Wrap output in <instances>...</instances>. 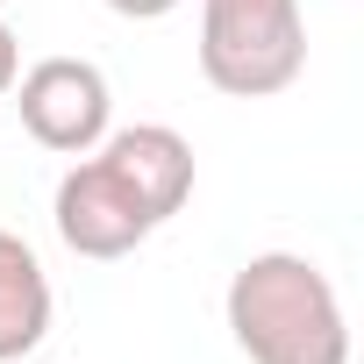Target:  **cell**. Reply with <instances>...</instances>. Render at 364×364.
Wrapping results in <instances>:
<instances>
[{
    "label": "cell",
    "mask_w": 364,
    "mask_h": 364,
    "mask_svg": "<svg viewBox=\"0 0 364 364\" xmlns=\"http://www.w3.org/2000/svg\"><path fill=\"white\" fill-rule=\"evenodd\" d=\"M50 222H58V236H65L72 257H100V264H107V257H129L136 243L157 236V222H150L143 200L129 193V178H122L100 150H86V157L58 178Z\"/></svg>",
    "instance_id": "4"
},
{
    "label": "cell",
    "mask_w": 364,
    "mask_h": 364,
    "mask_svg": "<svg viewBox=\"0 0 364 364\" xmlns=\"http://www.w3.org/2000/svg\"><path fill=\"white\" fill-rule=\"evenodd\" d=\"M15 79H22V36L0 22V100H8V86H15Z\"/></svg>",
    "instance_id": "7"
},
{
    "label": "cell",
    "mask_w": 364,
    "mask_h": 364,
    "mask_svg": "<svg viewBox=\"0 0 364 364\" xmlns=\"http://www.w3.org/2000/svg\"><path fill=\"white\" fill-rule=\"evenodd\" d=\"M229 336L250 364H350V321L328 272L300 250H257L229 279Z\"/></svg>",
    "instance_id": "1"
},
{
    "label": "cell",
    "mask_w": 364,
    "mask_h": 364,
    "mask_svg": "<svg viewBox=\"0 0 364 364\" xmlns=\"http://www.w3.org/2000/svg\"><path fill=\"white\" fill-rule=\"evenodd\" d=\"M8 93L22 107V129L58 157H86L114 129V93L93 58H36Z\"/></svg>",
    "instance_id": "3"
},
{
    "label": "cell",
    "mask_w": 364,
    "mask_h": 364,
    "mask_svg": "<svg viewBox=\"0 0 364 364\" xmlns=\"http://www.w3.org/2000/svg\"><path fill=\"white\" fill-rule=\"evenodd\" d=\"M93 150L129 178V193L143 200V215H150L157 229L193 200L200 164H193V143L178 136V129H164V122H129V129H107Z\"/></svg>",
    "instance_id": "5"
},
{
    "label": "cell",
    "mask_w": 364,
    "mask_h": 364,
    "mask_svg": "<svg viewBox=\"0 0 364 364\" xmlns=\"http://www.w3.org/2000/svg\"><path fill=\"white\" fill-rule=\"evenodd\" d=\"M107 8H114L122 22H164V15L178 8V0H107Z\"/></svg>",
    "instance_id": "8"
},
{
    "label": "cell",
    "mask_w": 364,
    "mask_h": 364,
    "mask_svg": "<svg viewBox=\"0 0 364 364\" xmlns=\"http://www.w3.org/2000/svg\"><path fill=\"white\" fill-rule=\"evenodd\" d=\"M0 8H8V0H0Z\"/></svg>",
    "instance_id": "9"
},
{
    "label": "cell",
    "mask_w": 364,
    "mask_h": 364,
    "mask_svg": "<svg viewBox=\"0 0 364 364\" xmlns=\"http://www.w3.org/2000/svg\"><path fill=\"white\" fill-rule=\"evenodd\" d=\"M43 336H50V272L15 229H0V364H22Z\"/></svg>",
    "instance_id": "6"
},
{
    "label": "cell",
    "mask_w": 364,
    "mask_h": 364,
    "mask_svg": "<svg viewBox=\"0 0 364 364\" xmlns=\"http://www.w3.org/2000/svg\"><path fill=\"white\" fill-rule=\"evenodd\" d=\"M307 72L300 0H200V79L229 100H272Z\"/></svg>",
    "instance_id": "2"
}]
</instances>
